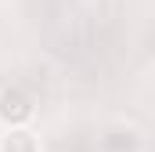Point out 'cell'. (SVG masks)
<instances>
[{
	"label": "cell",
	"mask_w": 155,
	"mask_h": 152,
	"mask_svg": "<svg viewBox=\"0 0 155 152\" xmlns=\"http://www.w3.org/2000/svg\"><path fill=\"white\" fill-rule=\"evenodd\" d=\"M33 116H36V105H33L25 87L11 83L0 91V127H29Z\"/></svg>",
	"instance_id": "obj_1"
},
{
	"label": "cell",
	"mask_w": 155,
	"mask_h": 152,
	"mask_svg": "<svg viewBox=\"0 0 155 152\" xmlns=\"http://www.w3.org/2000/svg\"><path fill=\"white\" fill-rule=\"evenodd\" d=\"M0 152H43V149H40V138L29 127H4Z\"/></svg>",
	"instance_id": "obj_2"
}]
</instances>
